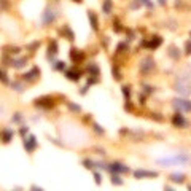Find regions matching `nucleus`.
Here are the masks:
<instances>
[]
</instances>
